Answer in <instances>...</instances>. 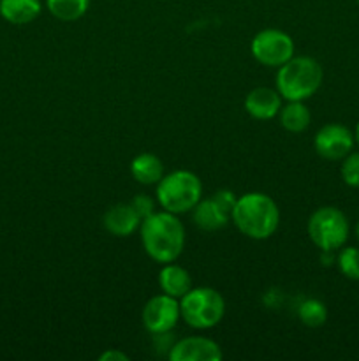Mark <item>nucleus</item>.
Wrapping results in <instances>:
<instances>
[{"mask_svg": "<svg viewBox=\"0 0 359 361\" xmlns=\"http://www.w3.org/2000/svg\"><path fill=\"white\" fill-rule=\"evenodd\" d=\"M141 243L148 256L160 264L175 263L185 247V228L171 212H155L139 226Z\"/></svg>", "mask_w": 359, "mask_h": 361, "instance_id": "obj_1", "label": "nucleus"}, {"mask_svg": "<svg viewBox=\"0 0 359 361\" xmlns=\"http://www.w3.org/2000/svg\"><path fill=\"white\" fill-rule=\"evenodd\" d=\"M231 221L246 238L266 240L273 236L278 229L280 210L277 203L266 194L248 192L236 200Z\"/></svg>", "mask_w": 359, "mask_h": 361, "instance_id": "obj_2", "label": "nucleus"}, {"mask_svg": "<svg viewBox=\"0 0 359 361\" xmlns=\"http://www.w3.org/2000/svg\"><path fill=\"white\" fill-rule=\"evenodd\" d=\"M322 67L312 56H292L278 67L277 90L285 101H306L322 85Z\"/></svg>", "mask_w": 359, "mask_h": 361, "instance_id": "obj_3", "label": "nucleus"}, {"mask_svg": "<svg viewBox=\"0 0 359 361\" xmlns=\"http://www.w3.org/2000/svg\"><path fill=\"white\" fill-rule=\"evenodd\" d=\"M201 194H203V183L199 176L187 169L168 173L157 183L158 204L165 212L175 215L192 212L201 201Z\"/></svg>", "mask_w": 359, "mask_h": 361, "instance_id": "obj_4", "label": "nucleus"}, {"mask_svg": "<svg viewBox=\"0 0 359 361\" xmlns=\"http://www.w3.org/2000/svg\"><path fill=\"white\" fill-rule=\"evenodd\" d=\"M180 314L194 330H210L224 319L225 302L213 288H192L180 300Z\"/></svg>", "mask_w": 359, "mask_h": 361, "instance_id": "obj_5", "label": "nucleus"}, {"mask_svg": "<svg viewBox=\"0 0 359 361\" xmlns=\"http://www.w3.org/2000/svg\"><path fill=\"white\" fill-rule=\"evenodd\" d=\"M308 236L320 252H334L341 249L348 238V221L341 210L334 207H322L308 219Z\"/></svg>", "mask_w": 359, "mask_h": 361, "instance_id": "obj_6", "label": "nucleus"}, {"mask_svg": "<svg viewBox=\"0 0 359 361\" xmlns=\"http://www.w3.org/2000/svg\"><path fill=\"white\" fill-rule=\"evenodd\" d=\"M253 59L266 67H280L294 56V41L278 28H266L256 34L250 44Z\"/></svg>", "mask_w": 359, "mask_h": 361, "instance_id": "obj_7", "label": "nucleus"}, {"mask_svg": "<svg viewBox=\"0 0 359 361\" xmlns=\"http://www.w3.org/2000/svg\"><path fill=\"white\" fill-rule=\"evenodd\" d=\"M180 319L182 314H180L178 298H172L165 293L148 300L143 309V324L151 335L169 334Z\"/></svg>", "mask_w": 359, "mask_h": 361, "instance_id": "obj_8", "label": "nucleus"}, {"mask_svg": "<svg viewBox=\"0 0 359 361\" xmlns=\"http://www.w3.org/2000/svg\"><path fill=\"white\" fill-rule=\"evenodd\" d=\"M354 134L341 123H327V126L320 127L313 140L315 152L327 161H340V159L347 157L354 148Z\"/></svg>", "mask_w": 359, "mask_h": 361, "instance_id": "obj_9", "label": "nucleus"}, {"mask_svg": "<svg viewBox=\"0 0 359 361\" xmlns=\"http://www.w3.org/2000/svg\"><path fill=\"white\" fill-rule=\"evenodd\" d=\"M171 361H218L222 360V349L208 337H187L176 342L169 351Z\"/></svg>", "mask_w": 359, "mask_h": 361, "instance_id": "obj_10", "label": "nucleus"}, {"mask_svg": "<svg viewBox=\"0 0 359 361\" xmlns=\"http://www.w3.org/2000/svg\"><path fill=\"white\" fill-rule=\"evenodd\" d=\"M231 214L227 207L220 203L215 196L208 197V200H201L199 203L194 207L192 210V221L201 231L213 233L220 231L222 228L229 224L231 221Z\"/></svg>", "mask_w": 359, "mask_h": 361, "instance_id": "obj_11", "label": "nucleus"}, {"mask_svg": "<svg viewBox=\"0 0 359 361\" xmlns=\"http://www.w3.org/2000/svg\"><path fill=\"white\" fill-rule=\"evenodd\" d=\"M106 231L118 238H127L139 229L141 219L130 203H118L109 208L102 219Z\"/></svg>", "mask_w": 359, "mask_h": 361, "instance_id": "obj_12", "label": "nucleus"}, {"mask_svg": "<svg viewBox=\"0 0 359 361\" xmlns=\"http://www.w3.org/2000/svg\"><path fill=\"white\" fill-rule=\"evenodd\" d=\"M245 109L256 120H271L280 113L282 95L273 88H253L245 97Z\"/></svg>", "mask_w": 359, "mask_h": 361, "instance_id": "obj_13", "label": "nucleus"}, {"mask_svg": "<svg viewBox=\"0 0 359 361\" xmlns=\"http://www.w3.org/2000/svg\"><path fill=\"white\" fill-rule=\"evenodd\" d=\"M158 286H160L162 293L182 300L192 289V277L185 268L168 263L158 274Z\"/></svg>", "mask_w": 359, "mask_h": 361, "instance_id": "obj_14", "label": "nucleus"}, {"mask_svg": "<svg viewBox=\"0 0 359 361\" xmlns=\"http://www.w3.org/2000/svg\"><path fill=\"white\" fill-rule=\"evenodd\" d=\"M39 14V0H0V16L13 25L32 23Z\"/></svg>", "mask_w": 359, "mask_h": 361, "instance_id": "obj_15", "label": "nucleus"}, {"mask_svg": "<svg viewBox=\"0 0 359 361\" xmlns=\"http://www.w3.org/2000/svg\"><path fill=\"white\" fill-rule=\"evenodd\" d=\"M134 180L141 185H157L164 176V164L153 154H141L130 164Z\"/></svg>", "mask_w": 359, "mask_h": 361, "instance_id": "obj_16", "label": "nucleus"}, {"mask_svg": "<svg viewBox=\"0 0 359 361\" xmlns=\"http://www.w3.org/2000/svg\"><path fill=\"white\" fill-rule=\"evenodd\" d=\"M310 120H312V115H310L308 108L303 104V101H289L280 109V123L289 133H303L308 129Z\"/></svg>", "mask_w": 359, "mask_h": 361, "instance_id": "obj_17", "label": "nucleus"}, {"mask_svg": "<svg viewBox=\"0 0 359 361\" xmlns=\"http://www.w3.org/2000/svg\"><path fill=\"white\" fill-rule=\"evenodd\" d=\"M48 9L56 20L76 21L88 11L90 0H46Z\"/></svg>", "mask_w": 359, "mask_h": 361, "instance_id": "obj_18", "label": "nucleus"}, {"mask_svg": "<svg viewBox=\"0 0 359 361\" xmlns=\"http://www.w3.org/2000/svg\"><path fill=\"white\" fill-rule=\"evenodd\" d=\"M298 316L301 319L303 324L310 328H319L326 323L327 319V309L320 300L310 298L299 305Z\"/></svg>", "mask_w": 359, "mask_h": 361, "instance_id": "obj_19", "label": "nucleus"}, {"mask_svg": "<svg viewBox=\"0 0 359 361\" xmlns=\"http://www.w3.org/2000/svg\"><path fill=\"white\" fill-rule=\"evenodd\" d=\"M338 270L348 281H359V249L355 247H345L336 257Z\"/></svg>", "mask_w": 359, "mask_h": 361, "instance_id": "obj_20", "label": "nucleus"}, {"mask_svg": "<svg viewBox=\"0 0 359 361\" xmlns=\"http://www.w3.org/2000/svg\"><path fill=\"white\" fill-rule=\"evenodd\" d=\"M341 178L347 183L348 187H359V154H348L347 157H344V162H341Z\"/></svg>", "mask_w": 359, "mask_h": 361, "instance_id": "obj_21", "label": "nucleus"}, {"mask_svg": "<svg viewBox=\"0 0 359 361\" xmlns=\"http://www.w3.org/2000/svg\"><path fill=\"white\" fill-rule=\"evenodd\" d=\"M130 204L136 210V214L139 215L141 222L146 217H150L151 214H155V201L150 196H146V194H137V196H134Z\"/></svg>", "mask_w": 359, "mask_h": 361, "instance_id": "obj_22", "label": "nucleus"}, {"mask_svg": "<svg viewBox=\"0 0 359 361\" xmlns=\"http://www.w3.org/2000/svg\"><path fill=\"white\" fill-rule=\"evenodd\" d=\"M99 361H129V356L120 349H109L99 356Z\"/></svg>", "mask_w": 359, "mask_h": 361, "instance_id": "obj_23", "label": "nucleus"}, {"mask_svg": "<svg viewBox=\"0 0 359 361\" xmlns=\"http://www.w3.org/2000/svg\"><path fill=\"white\" fill-rule=\"evenodd\" d=\"M354 137H355V143L359 145V122H358V126H355V134H354Z\"/></svg>", "mask_w": 359, "mask_h": 361, "instance_id": "obj_24", "label": "nucleus"}, {"mask_svg": "<svg viewBox=\"0 0 359 361\" xmlns=\"http://www.w3.org/2000/svg\"><path fill=\"white\" fill-rule=\"evenodd\" d=\"M355 236H358V240H359V221H358V224H355Z\"/></svg>", "mask_w": 359, "mask_h": 361, "instance_id": "obj_25", "label": "nucleus"}]
</instances>
